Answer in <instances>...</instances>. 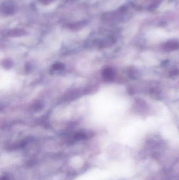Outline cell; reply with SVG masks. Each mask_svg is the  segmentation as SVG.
Instances as JSON below:
<instances>
[{
	"instance_id": "cell-1",
	"label": "cell",
	"mask_w": 179,
	"mask_h": 180,
	"mask_svg": "<svg viewBox=\"0 0 179 180\" xmlns=\"http://www.w3.org/2000/svg\"><path fill=\"white\" fill-rule=\"evenodd\" d=\"M14 11V7L10 3H5L1 7V12L5 14H11Z\"/></svg>"
},
{
	"instance_id": "cell-2",
	"label": "cell",
	"mask_w": 179,
	"mask_h": 180,
	"mask_svg": "<svg viewBox=\"0 0 179 180\" xmlns=\"http://www.w3.org/2000/svg\"><path fill=\"white\" fill-rule=\"evenodd\" d=\"M103 76L106 80H112L114 76V72L113 70L109 68L105 69L103 72Z\"/></svg>"
},
{
	"instance_id": "cell-3",
	"label": "cell",
	"mask_w": 179,
	"mask_h": 180,
	"mask_svg": "<svg viewBox=\"0 0 179 180\" xmlns=\"http://www.w3.org/2000/svg\"><path fill=\"white\" fill-rule=\"evenodd\" d=\"M165 49L168 50H174L179 48V43L174 41H170L165 44Z\"/></svg>"
},
{
	"instance_id": "cell-4",
	"label": "cell",
	"mask_w": 179,
	"mask_h": 180,
	"mask_svg": "<svg viewBox=\"0 0 179 180\" xmlns=\"http://www.w3.org/2000/svg\"><path fill=\"white\" fill-rule=\"evenodd\" d=\"M88 135L85 132H81L77 133L74 136V138L75 140H82L87 138Z\"/></svg>"
},
{
	"instance_id": "cell-5",
	"label": "cell",
	"mask_w": 179,
	"mask_h": 180,
	"mask_svg": "<svg viewBox=\"0 0 179 180\" xmlns=\"http://www.w3.org/2000/svg\"><path fill=\"white\" fill-rule=\"evenodd\" d=\"M24 34V31H21V30L11 31V32L9 33V34H10L12 36H22V35H23V34Z\"/></svg>"
},
{
	"instance_id": "cell-6",
	"label": "cell",
	"mask_w": 179,
	"mask_h": 180,
	"mask_svg": "<svg viewBox=\"0 0 179 180\" xmlns=\"http://www.w3.org/2000/svg\"><path fill=\"white\" fill-rule=\"evenodd\" d=\"M64 65L61 63H56L55 65H53V68L55 70H63L64 69Z\"/></svg>"
},
{
	"instance_id": "cell-7",
	"label": "cell",
	"mask_w": 179,
	"mask_h": 180,
	"mask_svg": "<svg viewBox=\"0 0 179 180\" xmlns=\"http://www.w3.org/2000/svg\"><path fill=\"white\" fill-rule=\"evenodd\" d=\"M3 65L4 67H5V68H7V69H10V68H11V66H12V62L11 61H9V60H4L3 61Z\"/></svg>"
},
{
	"instance_id": "cell-8",
	"label": "cell",
	"mask_w": 179,
	"mask_h": 180,
	"mask_svg": "<svg viewBox=\"0 0 179 180\" xmlns=\"http://www.w3.org/2000/svg\"><path fill=\"white\" fill-rule=\"evenodd\" d=\"M42 3L45 4H49L51 0H39Z\"/></svg>"
},
{
	"instance_id": "cell-9",
	"label": "cell",
	"mask_w": 179,
	"mask_h": 180,
	"mask_svg": "<svg viewBox=\"0 0 179 180\" xmlns=\"http://www.w3.org/2000/svg\"><path fill=\"white\" fill-rule=\"evenodd\" d=\"M1 180H9L8 177L6 176V175H4L3 177H1Z\"/></svg>"
}]
</instances>
